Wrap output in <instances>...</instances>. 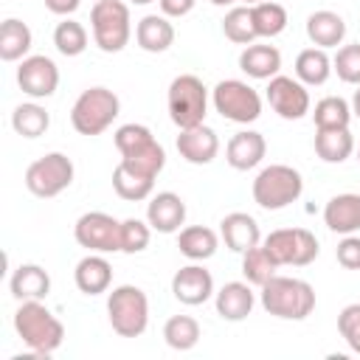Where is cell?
Listing matches in <instances>:
<instances>
[{"label": "cell", "instance_id": "60d3db41", "mask_svg": "<svg viewBox=\"0 0 360 360\" xmlns=\"http://www.w3.org/2000/svg\"><path fill=\"white\" fill-rule=\"evenodd\" d=\"M338 332L349 343L352 352L360 354V304H349L338 315Z\"/></svg>", "mask_w": 360, "mask_h": 360}, {"label": "cell", "instance_id": "d590c367", "mask_svg": "<svg viewBox=\"0 0 360 360\" xmlns=\"http://www.w3.org/2000/svg\"><path fill=\"white\" fill-rule=\"evenodd\" d=\"M276 270H278V264L270 259V253L262 245H256V248L242 253V273H245L248 284L262 287V284H267L276 276Z\"/></svg>", "mask_w": 360, "mask_h": 360}, {"label": "cell", "instance_id": "30bf717a", "mask_svg": "<svg viewBox=\"0 0 360 360\" xmlns=\"http://www.w3.org/2000/svg\"><path fill=\"white\" fill-rule=\"evenodd\" d=\"M73 183V163L62 152H48L25 169V186L34 197H56Z\"/></svg>", "mask_w": 360, "mask_h": 360}, {"label": "cell", "instance_id": "44dd1931", "mask_svg": "<svg viewBox=\"0 0 360 360\" xmlns=\"http://www.w3.org/2000/svg\"><path fill=\"white\" fill-rule=\"evenodd\" d=\"M323 222L335 233H354L360 231V194H338L323 208Z\"/></svg>", "mask_w": 360, "mask_h": 360}, {"label": "cell", "instance_id": "f1b7e54d", "mask_svg": "<svg viewBox=\"0 0 360 360\" xmlns=\"http://www.w3.org/2000/svg\"><path fill=\"white\" fill-rule=\"evenodd\" d=\"M217 245H219L217 233H214L211 228H205V225H188V228H183L180 236H177L180 253L188 256L191 262L211 259V256L217 253Z\"/></svg>", "mask_w": 360, "mask_h": 360}, {"label": "cell", "instance_id": "e0dca14e", "mask_svg": "<svg viewBox=\"0 0 360 360\" xmlns=\"http://www.w3.org/2000/svg\"><path fill=\"white\" fill-rule=\"evenodd\" d=\"M146 222L160 233H174L186 222V202L174 191H160L146 205Z\"/></svg>", "mask_w": 360, "mask_h": 360}, {"label": "cell", "instance_id": "7bdbcfd3", "mask_svg": "<svg viewBox=\"0 0 360 360\" xmlns=\"http://www.w3.org/2000/svg\"><path fill=\"white\" fill-rule=\"evenodd\" d=\"M158 3H160V11L166 17H186L197 0H158Z\"/></svg>", "mask_w": 360, "mask_h": 360}, {"label": "cell", "instance_id": "7c38bea8", "mask_svg": "<svg viewBox=\"0 0 360 360\" xmlns=\"http://www.w3.org/2000/svg\"><path fill=\"white\" fill-rule=\"evenodd\" d=\"M73 236L82 248L93 253H112L121 250V222L104 211H90L76 219Z\"/></svg>", "mask_w": 360, "mask_h": 360}, {"label": "cell", "instance_id": "1f68e13d", "mask_svg": "<svg viewBox=\"0 0 360 360\" xmlns=\"http://www.w3.org/2000/svg\"><path fill=\"white\" fill-rule=\"evenodd\" d=\"M312 118L318 129H343L352 121V104L340 96H326L315 104Z\"/></svg>", "mask_w": 360, "mask_h": 360}, {"label": "cell", "instance_id": "e575fe53", "mask_svg": "<svg viewBox=\"0 0 360 360\" xmlns=\"http://www.w3.org/2000/svg\"><path fill=\"white\" fill-rule=\"evenodd\" d=\"M163 338L172 349L177 352H188L197 346L200 340V323L191 318V315H172L163 326Z\"/></svg>", "mask_w": 360, "mask_h": 360}, {"label": "cell", "instance_id": "74e56055", "mask_svg": "<svg viewBox=\"0 0 360 360\" xmlns=\"http://www.w3.org/2000/svg\"><path fill=\"white\" fill-rule=\"evenodd\" d=\"M53 45L62 56H79L84 48H87V31L82 22L76 20H65L56 25L53 31Z\"/></svg>", "mask_w": 360, "mask_h": 360}, {"label": "cell", "instance_id": "83f0119b", "mask_svg": "<svg viewBox=\"0 0 360 360\" xmlns=\"http://www.w3.org/2000/svg\"><path fill=\"white\" fill-rule=\"evenodd\" d=\"M315 152L323 163H343L354 152V138L349 127L343 129H318L315 132Z\"/></svg>", "mask_w": 360, "mask_h": 360}, {"label": "cell", "instance_id": "ffe728a7", "mask_svg": "<svg viewBox=\"0 0 360 360\" xmlns=\"http://www.w3.org/2000/svg\"><path fill=\"white\" fill-rule=\"evenodd\" d=\"M214 304H217V315L225 321H245L256 304L250 284L245 281H228L219 292H214Z\"/></svg>", "mask_w": 360, "mask_h": 360}, {"label": "cell", "instance_id": "7402d4cb", "mask_svg": "<svg viewBox=\"0 0 360 360\" xmlns=\"http://www.w3.org/2000/svg\"><path fill=\"white\" fill-rule=\"evenodd\" d=\"M8 287L17 301H42L51 292V276L39 264H20L11 273Z\"/></svg>", "mask_w": 360, "mask_h": 360}, {"label": "cell", "instance_id": "9c48e42d", "mask_svg": "<svg viewBox=\"0 0 360 360\" xmlns=\"http://www.w3.org/2000/svg\"><path fill=\"white\" fill-rule=\"evenodd\" d=\"M262 248L270 253V259L278 267H284V264L304 267L318 259V239L307 228H278V231L267 233Z\"/></svg>", "mask_w": 360, "mask_h": 360}, {"label": "cell", "instance_id": "c3c4849f", "mask_svg": "<svg viewBox=\"0 0 360 360\" xmlns=\"http://www.w3.org/2000/svg\"><path fill=\"white\" fill-rule=\"evenodd\" d=\"M357 160H360V152H357Z\"/></svg>", "mask_w": 360, "mask_h": 360}, {"label": "cell", "instance_id": "7a4b0ae2", "mask_svg": "<svg viewBox=\"0 0 360 360\" xmlns=\"http://www.w3.org/2000/svg\"><path fill=\"white\" fill-rule=\"evenodd\" d=\"M115 149L121 152V166L155 180L166 166V152L143 124H124L115 129Z\"/></svg>", "mask_w": 360, "mask_h": 360}, {"label": "cell", "instance_id": "3957f363", "mask_svg": "<svg viewBox=\"0 0 360 360\" xmlns=\"http://www.w3.org/2000/svg\"><path fill=\"white\" fill-rule=\"evenodd\" d=\"M262 307L284 321H304L315 309V290L312 284L290 276H273L262 284Z\"/></svg>", "mask_w": 360, "mask_h": 360}, {"label": "cell", "instance_id": "d4e9b609", "mask_svg": "<svg viewBox=\"0 0 360 360\" xmlns=\"http://www.w3.org/2000/svg\"><path fill=\"white\" fill-rule=\"evenodd\" d=\"M307 37L323 51L326 48H338L343 42V37H346V22L335 11H326V8L323 11H312L307 17Z\"/></svg>", "mask_w": 360, "mask_h": 360}, {"label": "cell", "instance_id": "4dcf8cb0", "mask_svg": "<svg viewBox=\"0 0 360 360\" xmlns=\"http://www.w3.org/2000/svg\"><path fill=\"white\" fill-rule=\"evenodd\" d=\"M11 127H14V132L22 135V138H39V135H45V129L51 127V115H48L45 107L28 101V104L14 107V112H11Z\"/></svg>", "mask_w": 360, "mask_h": 360}, {"label": "cell", "instance_id": "7dc6e473", "mask_svg": "<svg viewBox=\"0 0 360 360\" xmlns=\"http://www.w3.org/2000/svg\"><path fill=\"white\" fill-rule=\"evenodd\" d=\"M129 3H135V6H149V3H155V0H129Z\"/></svg>", "mask_w": 360, "mask_h": 360}, {"label": "cell", "instance_id": "ee69618b", "mask_svg": "<svg viewBox=\"0 0 360 360\" xmlns=\"http://www.w3.org/2000/svg\"><path fill=\"white\" fill-rule=\"evenodd\" d=\"M82 0H45V8L53 14H73Z\"/></svg>", "mask_w": 360, "mask_h": 360}, {"label": "cell", "instance_id": "4316f807", "mask_svg": "<svg viewBox=\"0 0 360 360\" xmlns=\"http://www.w3.org/2000/svg\"><path fill=\"white\" fill-rule=\"evenodd\" d=\"M31 28L17 20V17H8L3 20L0 25V59L3 62H17L22 59L28 51H31Z\"/></svg>", "mask_w": 360, "mask_h": 360}, {"label": "cell", "instance_id": "603a6c76", "mask_svg": "<svg viewBox=\"0 0 360 360\" xmlns=\"http://www.w3.org/2000/svg\"><path fill=\"white\" fill-rule=\"evenodd\" d=\"M135 39H138V45H141L143 51H149V53H163V51H169L172 42H174V25L169 22L166 14H146V17L138 22V28H135Z\"/></svg>", "mask_w": 360, "mask_h": 360}, {"label": "cell", "instance_id": "484cf974", "mask_svg": "<svg viewBox=\"0 0 360 360\" xmlns=\"http://www.w3.org/2000/svg\"><path fill=\"white\" fill-rule=\"evenodd\" d=\"M239 68L250 79H273L281 70V53L276 45H248L239 53Z\"/></svg>", "mask_w": 360, "mask_h": 360}, {"label": "cell", "instance_id": "8fae6325", "mask_svg": "<svg viewBox=\"0 0 360 360\" xmlns=\"http://www.w3.org/2000/svg\"><path fill=\"white\" fill-rule=\"evenodd\" d=\"M211 98H214V110L228 121L250 124V121H256L262 115V98L248 82L225 79V82H219L214 87Z\"/></svg>", "mask_w": 360, "mask_h": 360}, {"label": "cell", "instance_id": "8d00e7d4", "mask_svg": "<svg viewBox=\"0 0 360 360\" xmlns=\"http://www.w3.org/2000/svg\"><path fill=\"white\" fill-rule=\"evenodd\" d=\"M253 8V22H256V34L259 37H278L287 28V8L281 3L273 0H262Z\"/></svg>", "mask_w": 360, "mask_h": 360}, {"label": "cell", "instance_id": "5bb4252c", "mask_svg": "<svg viewBox=\"0 0 360 360\" xmlns=\"http://www.w3.org/2000/svg\"><path fill=\"white\" fill-rule=\"evenodd\" d=\"M267 101L270 107L287 118V121H298L309 112V93L307 84L290 76H273L267 84Z\"/></svg>", "mask_w": 360, "mask_h": 360}, {"label": "cell", "instance_id": "52a82bcc", "mask_svg": "<svg viewBox=\"0 0 360 360\" xmlns=\"http://www.w3.org/2000/svg\"><path fill=\"white\" fill-rule=\"evenodd\" d=\"M166 104H169V118L174 121V127H180V129L200 127L205 118V110H208L205 84L197 76L183 73L169 84Z\"/></svg>", "mask_w": 360, "mask_h": 360}, {"label": "cell", "instance_id": "f35d334b", "mask_svg": "<svg viewBox=\"0 0 360 360\" xmlns=\"http://www.w3.org/2000/svg\"><path fill=\"white\" fill-rule=\"evenodd\" d=\"M332 70L346 82V84H360V42L354 45H343L335 59H332Z\"/></svg>", "mask_w": 360, "mask_h": 360}, {"label": "cell", "instance_id": "ba28073f", "mask_svg": "<svg viewBox=\"0 0 360 360\" xmlns=\"http://www.w3.org/2000/svg\"><path fill=\"white\" fill-rule=\"evenodd\" d=\"M93 39L104 53H118L129 42L132 25H129V8L121 0H96L90 11Z\"/></svg>", "mask_w": 360, "mask_h": 360}, {"label": "cell", "instance_id": "d6a6232c", "mask_svg": "<svg viewBox=\"0 0 360 360\" xmlns=\"http://www.w3.org/2000/svg\"><path fill=\"white\" fill-rule=\"evenodd\" d=\"M222 31L231 42L236 45H250L259 34H256V22H253V8L250 6H233L225 20H222Z\"/></svg>", "mask_w": 360, "mask_h": 360}, {"label": "cell", "instance_id": "6da1fadb", "mask_svg": "<svg viewBox=\"0 0 360 360\" xmlns=\"http://www.w3.org/2000/svg\"><path fill=\"white\" fill-rule=\"evenodd\" d=\"M14 329L22 338V343L42 357L53 354L65 340L62 321L42 301H22L20 309L14 312Z\"/></svg>", "mask_w": 360, "mask_h": 360}, {"label": "cell", "instance_id": "4fadbf2b", "mask_svg": "<svg viewBox=\"0 0 360 360\" xmlns=\"http://www.w3.org/2000/svg\"><path fill=\"white\" fill-rule=\"evenodd\" d=\"M17 84L31 98H48L59 87V68L48 56H25L17 68Z\"/></svg>", "mask_w": 360, "mask_h": 360}, {"label": "cell", "instance_id": "ab89813d", "mask_svg": "<svg viewBox=\"0 0 360 360\" xmlns=\"http://www.w3.org/2000/svg\"><path fill=\"white\" fill-rule=\"evenodd\" d=\"M149 222H141V219H135V217H129V219H124L121 222V250L124 253H141L146 245H149Z\"/></svg>", "mask_w": 360, "mask_h": 360}, {"label": "cell", "instance_id": "9a60e30c", "mask_svg": "<svg viewBox=\"0 0 360 360\" xmlns=\"http://www.w3.org/2000/svg\"><path fill=\"white\" fill-rule=\"evenodd\" d=\"M172 292L180 304H188V307H197V304H205L211 295H214V278L205 267L200 264H186L174 273L172 278Z\"/></svg>", "mask_w": 360, "mask_h": 360}, {"label": "cell", "instance_id": "f546056e", "mask_svg": "<svg viewBox=\"0 0 360 360\" xmlns=\"http://www.w3.org/2000/svg\"><path fill=\"white\" fill-rule=\"evenodd\" d=\"M332 73V59L323 48H307L295 59V76L304 84H323Z\"/></svg>", "mask_w": 360, "mask_h": 360}, {"label": "cell", "instance_id": "5b68a950", "mask_svg": "<svg viewBox=\"0 0 360 360\" xmlns=\"http://www.w3.org/2000/svg\"><path fill=\"white\" fill-rule=\"evenodd\" d=\"M304 191V180L292 166L284 163H273L267 169H262L253 180V200L256 205L267 208V211H278L287 208L290 202H295Z\"/></svg>", "mask_w": 360, "mask_h": 360}, {"label": "cell", "instance_id": "bcb514c9", "mask_svg": "<svg viewBox=\"0 0 360 360\" xmlns=\"http://www.w3.org/2000/svg\"><path fill=\"white\" fill-rule=\"evenodd\" d=\"M214 6H228V3H236V0H211ZM248 6H256V3H262V0H245Z\"/></svg>", "mask_w": 360, "mask_h": 360}, {"label": "cell", "instance_id": "836d02e7", "mask_svg": "<svg viewBox=\"0 0 360 360\" xmlns=\"http://www.w3.org/2000/svg\"><path fill=\"white\" fill-rule=\"evenodd\" d=\"M112 188H115V194H118L121 200L138 202V200H146V197L152 194L155 180L141 177V174H135V172H129L127 166L118 163V166L112 169Z\"/></svg>", "mask_w": 360, "mask_h": 360}, {"label": "cell", "instance_id": "8992f818", "mask_svg": "<svg viewBox=\"0 0 360 360\" xmlns=\"http://www.w3.org/2000/svg\"><path fill=\"white\" fill-rule=\"evenodd\" d=\"M118 110H121V101H118V96L112 90L87 87L76 98V104L70 110V124H73V129L79 135H98L115 121Z\"/></svg>", "mask_w": 360, "mask_h": 360}, {"label": "cell", "instance_id": "ac0fdd59", "mask_svg": "<svg viewBox=\"0 0 360 360\" xmlns=\"http://www.w3.org/2000/svg\"><path fill=\"white\" fill-rule=\"evenodd\" d=\"M267 152V143H264V135L262 132H253V129H242L236 132L231 141H228V149H225V160L239 169V172H248L253 166L262 163Z\"/></svg>", "mask_w": 360, "mask_h": 360}, {"label": "cell", "instance_id": "b9f144b4", "mask_svg": "<svg viewBox=\"0 0 360 360\" xmlns=\"http://www.w3.org/2000/svg\"><path fill=\"white\" fill-rule=\"evenodd\" d=\"M335 256H338V264H343L346 270H360V236L346 233V239L338 245Z\"/></svg>", "mask_w": 360, "mask_h": 360}, {"label": "cell", "instance_id": "2e32d148", "mask_svg": "<svg viewBox=\"0 0 360 360\" xmlns=\"http://www.w3.org/2000/svg\"><path fill=\"white\" fill-rule=\"evenodd\" d=\"M177 152L180 158H186L188 163L194 166H205L217 158L219 152V138L211 127L200 124V127H191V129H180L177 135Z\"/></svg>", "mask_w": 360, "mask_h": 360}, {"label": "cell", "instance_id": "f6af8a7d", "mask_svg": "<svg viewBox=\"0 0 360 360\" xmlns=\"http://www.w3.org/2000/svg\"><path fill=\"white\" fill-rule=\"evenodd\" d=\"M352 112L360 118V84H357V90H354V96H352Z\"/></svg>", "mask_w": 360, "mask_h": 360}, {"label": "cell", "instance_id": "d6986e66", "mask_svg": "<svg viewBox=\"0 0 360 360\" xmlns=\"http://www.w3.org/2000/svg\"><path fill=\"white\" fill-rule=\"evenodd\" d=\"M219 231H222V239L231 250L236 253H245L250 248H256L262 242V231H259V222L245 214V211H233L228 214L222 222H219Z\"/></svg>", "mask_w": 360, "mask_h": 360}, {"label": "cell", "instance_id": "cb8c5ba5", "mask_svg": "<svg viewBox=\"0 0 360 360\" xmlns=\"http://www.w3.org/2000/svg\"><path fill=\"white\" fill-rule=\"evenodd\" d=\"M73 278H76V287L84 292V295H98V292H107L110 281H112V267L104 256H84L76 270H73Z\"/></svg>", "mask_w": 360, "mask_h": 360}, {"label": "cell", "instance_id": "277c9868", "mask_svg": "<svg viewBox=\"0 0 360 360\" xmlns=\"http://www.w3.org/2000/svg\"><path fill=\"white\" fill-rule=\"evenodd\" d=\"M107 315H110V326L112 332H118L121 338H138L146 332L149 323V301L146 292L135 284H121L110 292L107 298Z\"/></svg>", "mask_w": 360, "mask_h": 360}]
</instances>
